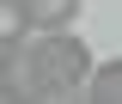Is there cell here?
Listing matches in <instances>:
<instances>
[{
	"instance_id": "cell-1",
	"label": "cell",
	"mask_w": 122,
	"mask_h": 104,
	"mask_svg": "<svg viewBox=\"0 0 122 104\" xmlns=\"http://www.w3.org/2000/svg\"><path fill=\"white\" fill-rule=\"evenodd\" d=\"M30 61H37V86H43V104L49 98H73L79 80L92 67V49L67 31H30Z\"/></svg>"
},
{
	"instance_id": "cell-2",
	"label": "cell",
	"mask_w": 122,
	"mask_h": 104,
	"mask_svg": "<svg viewBox=\"0 0 122 104\" xmlns=\"http://www.w3.org/2000/svg\"><path fill=\"white\" fill-rule=\"evenodd\" d=\"M0 98H6V104H43L37 61H30V37L12 43V49H0Z\"/></svg>"
},
{
	"instance_id": "cell-3",
	"label": "cell",
	"mask_w": 122,
	"mask_h": 104,
	"mask_svg": "<svg viewBox=\"0 0 122 104\" xmlns=\"http://www.w3.org/2000/svg\"><path fill=\"white\" fill-rule=\"evenodd\" d=\"M18 6H25V25L30 31H67L86 0H18Z\"/></svg>"
},
{
	"instance_id": "cell-4",
	"label": "cell",
	"mask_w": 122,
	"mask_h": 104,
	"mask_svg": "<svg viewBox=\"0 0 122 104\" xmlns=\"http://www.w3.org/2000/svg\"><path fill=\"white\" fill-rule=\"evenodd\" d=\"M79 92H86L92 104H116V98H122V61L110 55L104 67H86V80H79Z\"/></svg>"
},
{
	"instance_id": "cell-5",
	"label": "cell",
	"mask_w": 122,
	"mask_h": 104,
	"mask_svg": "<svg viewBox=\"0 0 122 104\" xmlns=\"http://www.w3.org/2000/svg\"><path fill=\"white\" fill-rule=\"evenodd\" d=\"M25 37H30V25H25V6H18V0H0V49L25 43Z\"/></svg>"
}]
</instances>
